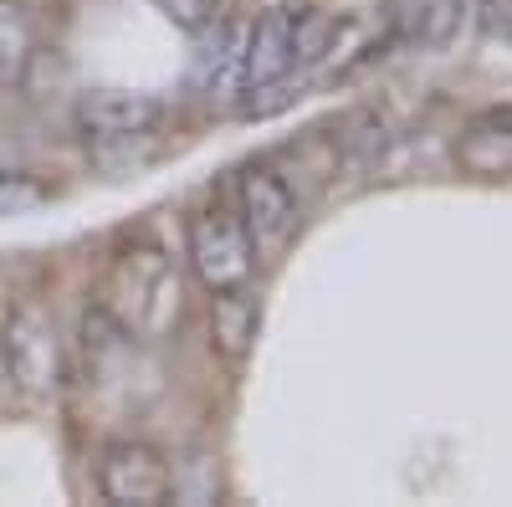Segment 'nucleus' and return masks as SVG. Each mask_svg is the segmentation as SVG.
Listing matches in <instances>:
<instances>
[{"instance_id":"obj_8","label":"nucleus","mask_w":512,"mask_h":507,"mask_svg":"<svg viewBox=\"0 0 512 507\" xmlns=\"http://www.w3.org/2000/svg\"><path fill=\"white\" fill-rule=\"evenodd\" d=\"M472 16L477 0H405V11H395V41L415 52H446L472 26Z\"/></svg>"},{"instance_id":"obj_13","label":"nucleus","mask_w":512,"mask_h":507,"mask_svg":"<svg viewBox=\"0 0 512 507\" xmlns=\"http://www.w3.org/2000/svg\"><path fill=\"white\" fill-rule=\"evenodd\" d=\"M47 200V185L26 169H0V216H21V210H36Z\"/></svg>"},{"instance_id":"obj_3","label":"nucleus","mask_w":512,"mask_h":507,"mask_svg":"<svg viewBox=\"0 0 512 507\" xmlns=\"http://www.w3.org/2000/svg\"><path fill=\"white\" fill-rule=\"evenodd\" d=\"M190 267H195V277H200V287L210 292V298L241 292L251 282L256 246H251V231H246L236 205L216 200L190 221Z\"/></svg>"},{"instance_id":"obj_9","label":"nucleus","mask_w":512,"mask_h":507,"mask_svg":"<svg viewBox=\"0 0 512 507\" xmlns=\"http://www.w3.org/2000/svg\"><path fill=\"white\" fill-rule=\"evenodd\" d=\"M297 21H303V11L277 6L251 26V36H246V88H262V82H272L282 72H303L297 67Z\"/></svg>"},{"instance_id":"obj_5","label":"nucleus","mask_w":512,"mask_h":507,"mask_svg":"<svg viewBox=\"0 0 512 507\" xmlns=\"http://www.w3.org/2000/svg\"><path fill=\"white\" fill-rule=\"evenodd\" d=\"M98 492L113 507H164L175 497V467L149 441H108L98 456Z\"/></svg>"},{"instance_id":"obj_14","label":"nucleus","mask_w":512,"mask_h":507,"mask_svg":"<svg viewBox=\"0 0 512 507\" xmlns=\"http://www.w3.org/2000/svg\"><path fill=\"white\" fill-rule=\"evenodd\" d=\"M154 11H164V21H175L180 31L200 36L205 26L221 21V0H154Z\"/></svg>"},{"instance_id":"obj_7","label":"nucleus","mask_w":512,"mask_h":507,"mask_svg":"<svg viewBox=\"0 0 512 507\" xmlns=\"http://www.w3.org/2000/svg\"><path fill=\"white\" fill-rule=\"evenodd\" d=\"M200 36H205V47L195 52V67H190L195 93L210 108H236V98L246 88V36H251V26L246 21H216Z\"/></svg>"},{"instance_id":"obj_1","label":"nucleus","mask_w":512,"mask_h":507,"mask_svg":"<svg viewBox=\"0 0 512 507\" xmlns=\"http://www.w3.org/2000/svg\"><path fill=\"white\" fill-rule=\"evenodd\" d=\"M180 308H185V287L169 251L154 241H128L103 282V318L118 333L139 338V344H159V338L175 333Z\"/></svg>"},{"instance_id":"obj_4","label":"nucleus","mask_w":512,"mask_h":507,"mask_svg":"<svg viewBox=\"0 0 512 507\" xmlns=\"http://www.w3.org/2000/svg\"><path fill=\"white\" fill-rule=\"evenodd\" d=\"M0 349H6V369L26 400H52L62 390V338L41 303H16L6 313Z\"/></svg>"},{"instance_id":"obj_11","label":"nucleus","mask_w":512,"mask_h":507,"mask_svg":"<svg viewBox=\"0 0 512 507\" xmlns=\"http://www.w3.org/2000/svg\"><path fill=\"white\" fill-rule=\"evenodd\" d=\"M31 52H36V36H31V21L21 6L0 0V88H16L31 67Z\"/></svg>"},{"instance_id":"obj_12","label":"nucleus","mask_w":512,"mask_h":507,"mask_svg":"<svg viewBox=\"0 0 512 507\" xmlns=\"http://www.w3.org/2000/svg\"><path fill=\"white\" fill-rule=\"evenodd\" d=\"M251 338H256V308L246 298V287L241 292H221V298H216V349L231 364H241Z\"/></svg>"},{"instance_id":"obj_2","label":"nucleus","mask_w":512,"mask_h":507,"mask_svg":"<svg viewBox=\"0 0 512 507\" xmlns=\"http://www.w3.org/2000/svg\"><path fill=\"white\" fill-rule=\"evenodd\" d=\"M159 118H164V103L154 93L98 88V93H82L77 103V134L103 169H123L128 159H144Z\"/></svg>"},{"instance_id":"obj_10","label":"nucleus","mask_w":512,"mask_h":507,"mask_svg":"<svg viewBox=\"0 0 512 507\" xmlns=\"http://www.w3.org/2000/svg\"><path fill=\"white\" fill-rule=\"evenodd\" d=\"M461 159L477 175H502L512 169V113H482L461 139Z\"/></svg>"},{"instance_id":"obj_6","label":"nucleus","mask_w":512,"mask_h":507,"mask_svg":"<svg viewBox=\"0 0 512 507\" xmlns=\"http://www.w3.org/2000/svg\"><path fill=\"white\" fill-rule=\"evenodd\" d=\"M236 210H241V221L251 231L256 257L277 251L292 236V226H297V195H292V185L277 175L272 164L241 169V180H236Z\"/></svg>"}]
</instances>
